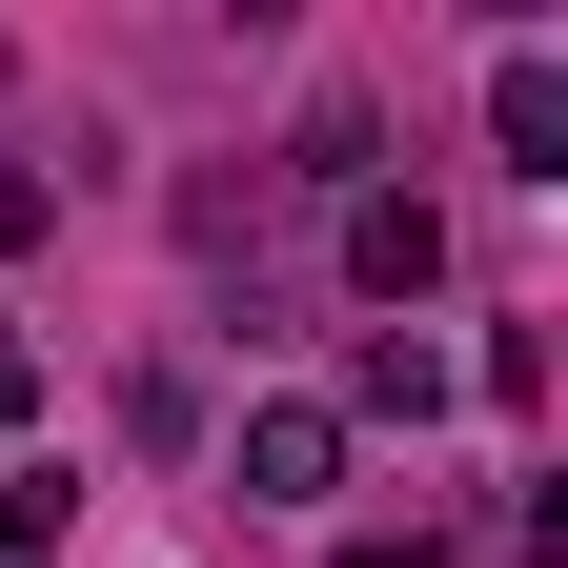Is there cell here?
<instances>
[{
  "instance_id": "4",
  "label": "cell",
  "mask_w": 568,
  "mask_h": 568,
  "mask_svg": "<svg viewBox=\"0 0 568 568\" xmlns=\"http://www.w3.org/2000/svg\"><path fill=\"white\" fill-rule=\"evenodd\" d=\"M447 386H467V366H447L426 325H366V345H345V386H325V406H345V426H426Z\"/></svg>"
},
{
  "instance_id": "7",
  "label": "cell",
  "mask_w": 568,
  "mask_h": 568,
  "mask_svg": "<svg viewBox=\"0 0 568 568\" xmlns=\"http://www.w3.org/2000/svg\"><path fill=\"white\" fill-rule=\"evenodd\" d=\"M41 224H61V183H41V163H0V264H21Z\"/></svg>"
},
{
  "instance_id": "2",
  "label": "cell",
  "mask_w": 568,
  "mask_h": 568,
  "mask_svg": "<svg viewBox=\"0 0 568 568\" xmlns=\"http://www.w3.org/2000/svg\"><path fill=\"white\" fill-rule=\"evenodd\" d=\"M345 284H366V305H426V284H447V203L366 183V203H345Z\"/></svg>"
},
{
  "instance_id": "9",
  "label": "cell",
  "mask_w": 568,
  "mask_h": 568,
  "mask_svg": "<svg viewBox=\"0 0 568 568\" xmlns=\"http://www.w3.org/2000/svg\"><path fill=\"white\" fill-rule=\"evenodd\" d=\"M0 82H21V41H0Z\"/></svg>"
},
{
  "instance_id": "5",
  "label": "cell",
  "mask_w": 568,
  "mask_h": 568,
  "mask_svg": "<svg viewBox=\"0 0 568 568\" xmlns=\"http://www.w3.org/2000/svg\"><path fill=\"white\" fill-rule=\"evenodd\" d=\"M41 548H82V467L0 447V568H41Z\"/></svg>"
},
{
  "instance_id": "6",
  "label": "cell",
  "mask_w": 568,
  "mask_h": 568,
  "mask_svg": "<svg viewBox=\"0 0 568 568\" xmlns=\"http://www.w3.org/2000/svg\"><path fill=\"white\" fill-rule=\"evenodd\" d=\"M325 568H447V528H426V508H406V528H345Z\"/></svg>"
},
{
  "instance_id": "3",
  "label": "cell",
  "mask_w": 568,
  "mask_h": 568,
  "mask_svg": "<svg viewBox=\"0 0 568 568\" xmlns=\"http://www.w3.org/2000/svg\"><path fill=\"white\" fill-rule=\"evenodd\" d=\"M487 163H508V183H568V61L548 41L487 61Z\"/></svg>"
},
{
  "instance_id": "8",
  "label": "cell",
  "mask_w": 568,
  "mask_h": 568,
  "mask_svg": "<svg viewBox=\"0 0 568 568\" xmlns=\"http://www.w3.org/2000/svg\"><path fill=\"white\" fill-rule=\"evenodd\" d=\"M0 426H41V345L21 325H0Z\"/></svg>"
},
{
  "instance_id": "1",
  "label": "cell",
  "mask_w": 568,
  "mask_h": 568,
  "mask_svg": "<svg viewBox=\"0 0 568 568\" xmlns=\"http://www.w3.org/2000/svg\"><path fill=\"white\" fill-rule=\"evenodd\" d=\"M224 487H244V508H325V487H345V406L325 386H264L224 426Z\"/></svg>"
}]
</instances>
